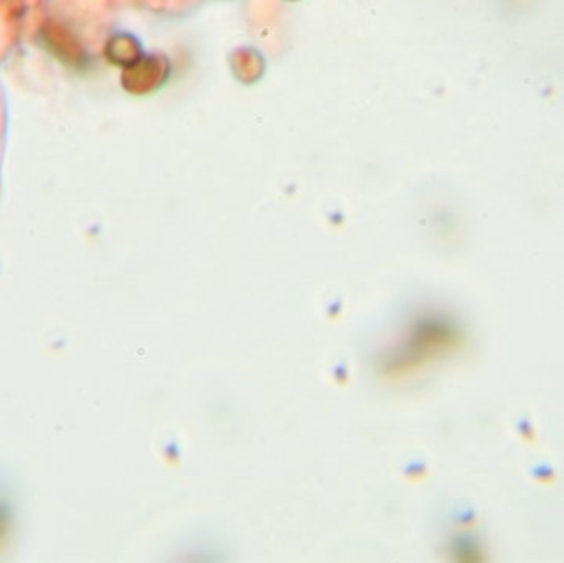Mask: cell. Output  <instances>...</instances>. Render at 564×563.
<instances>
[{
  "label": "cell",
  "mask_w": 564,
  "mask_h": 563,
  "mask_svg": "<svg viewBox=\"0 0 564 563\" xmlns=\"http://www.w3.org/2000/svg\"><path fill=\"white\" fill-rule=\"evenodd\" d=\"M43 36L46 39L50 48L58 53L62 58L72 59L76 55V45L73 42L72 35L66 33L62 26L50 25L48 29L43 30Z\"/></svg>",
  "instance_id": "1"
}]
</instances>
